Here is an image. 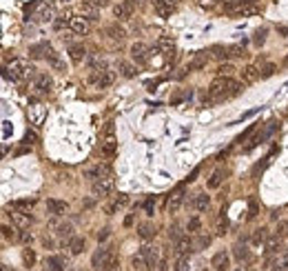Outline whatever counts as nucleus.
Masks as SVG:
<instances>
[{
  "mask_svg": "<svg viewBox=\"0 0 288 271\" xmlns=\"http://www.w3.org/2000/svg\"><path fill=\"white\" fill-rule=\"evenodd\" d=\"M242 89H244V85L235 83L233 78L217 76L211 83V87H208V102H220V100H224V98H233V96H237Z\"/></svg>",
  "mask_w": 288,
  "mask_h": 271,
  "instance_id": "nucleus-1",
  "label": "nucleus"
},
{
  "mask_svg": "<svg viewBox=\"0 0 288 271\" xmlns=\"http://www.w3.org/2000/svg\"><path fill=\"white\" fill-rule=\"evenodd\" d=\"M34 65L29 63V60H22V58H14L5 69V76L11 78V80H29V78H36L34 76Z\"/></svg>",
  "mask_w": 288,
  "mask_h": 271,
  "instance_id": "nucleus-2",
  "label": "nucleus"
},
{
  "mask_svg": "<svg viewBox=\"0 0 288 271\" xmlns=\"http://www.w3.org/2000/svg\"><path fill=\"white\" fill-rule=\"evenodd\" d=\"M115 265H120V260H118V256L106 247H100L91 256V267L96 271H109L111 267H115Z\"/></svg>",
  "mask_w": 288,
  "mask_h": 271,
  "instance_id": "nucleus-3",
  "label": "nucleus"
},
{
  "mask_svg": "<svg viewBox=\"0 0 288 271\" xmlns=\"http://www.w3.org/2000/svg\"><path fill=\"white\" fill-rule=\"evenodd\" d=\"M100 151H102V156H104V158H113V156L118 154V140H115L113 122H106V127H104V140H102Z\"/></svg>",
  "mask_w": 288,
  "mask_h": 271,
  "instance_id": "nucleus-4",
  "label": "nucleus"
},
{
  "mask_svg": "<svg viewBox=\"0 0 288 271\" xmlns=\"http://www.w3.org/2000/svg\"><path fill=\"white\" fill-rule=\"evenodd\" d=\"M91 191L96 198H109L113 191V176H104V178H98L96 182H91Z\"/></svg>",
  "mask_w": 288,
  "mask_h": 271,
  "instance_id": "nucleus-5",
  "label": "nucleus"
},
{
  "mask_svg": "<svg viewBox=\"0 0 288 271\" xmlns=\"http://www.w3.org/2000/svg\"><path fill=\"white\" fill-rule=\"evenodd\" d=\"M151 47L149 45H144V43H133L131 45V58H133L135 65H146L151 58Z\"/></svg>",
  "mask_w": 288,
  "mask_h": 271,
  "instance_id": "nucleus-6",
  "label": "nucleus"
},
{
  "mask_svg": "<svg viewBox=\"0 0 288 271\" xmlns=\"http://www.w3.org/2000/svg\"><path fill=\"white\" fill-rule=\"evenodd\" d=\"M69 29L73 31L76 36H86L89 31H91V20L84 18V16H73L71 23H69Z\"/></svg>",
  "mask_w": 288,
  "mask_h": 271,
  "instance_id": "nucleus-7",
  "label": "nucleus"
},
{
  "mask_svg": "<svg viewBox=\"0 0 288 271\" xmlns=\"http://www.w3.org/2000/svg\"><path fill=\"white\" fill-rule=\"evenodd\" d=\"M53 89V80L49 73H38V76L34 78V91L40 93V96H47V93H51Z\"/></svg>",
  "mask_w": 288,
  "mask_h": 271,
  "instance_id": "nucleus-8",
  "label": "nucleus"
},
{
  "mask_svg": "<svg viewBox=\"0 0 288 271\" xmlns=\"http://www.w3.org/2000/svg\"><path fill=\"white\" fill-rule=\"evenodd\" d=\"M91 83L96 85L98 89L111 87V85L115 83V71H111V69H104V71H100V73H91Z\"/></svg>",
  "mask_w": 288,
  "mask_h": 271,
  "instance_id": "nucleus-9",
  "label": "nucleus"
},
{
  "mask_svg": "<svg viewBox=\"0 0 288 271\" xmlns=\"http://www.w3.org/2000/svg\"><path fill=\"white\" fill-rule=\"evenodd\" d=\"M27 116H29V122H31V125H34V127H40V125L44 122V118H47V107L40 105V102H36V105L29 107Z\"/></svg>",
  "mask_w": 288,
  "mask_h": 271,
  "instance_id": "nucleus-10",
  "label": "nucleus"
},
{
  "mask_svg": "<svg viewBox=\"0 0 288 271\" xmlns=\"http://www.w3.org/2000/svg\"><path fill=\"white\" fill-rule=\"evenodd\" d=\"M140 251H142V256L146 258V265H149V271H153L155 267L160 265V249L158 247H153V245H144L142 249H140Z\"/></svg>",
  "mask_w": 288,
  "mask_h": 271,
  "instance_id": "nucleus-11",
  "label": "nucleus"
},
{
  "mask_svg": "<svg viewBox=\"0 0 288 271\" xmlns=\"http://www.w3.org/2000/svg\"><path fill=\"white\" fill-rule=\"evenodd\" d=\"M155 49L162 53L164 58H171L173 51H175V40H173L171 36H160V38L155 40Z\"/></svg>",
  "mask_w": 288,
  "mask_h": 271,
  "instance_id": "nucleus-12",
  "label": "nucleus"
},
{
  "mask_svg": "<svg viewBox=\"0 0 288 271\" xmlns=\"http://www.w3.org/2000/svg\"><path fill=\"white\" fill-rule=\"evenodd\" d=\"M211 267H213V271H228L230 269V256H228V251H217L215 256L211 258Z\"/></svg>",
  "mask_w": 288,
  "mask_h": 271,
  "instance_id": "nucleus-13",
  "label": "nucleus"
},
{
  "mask_svg": "<svg viewBox=\"0 0 288 271\" xmlns=\"http://www.w3.org/2000/svg\"><path fill=\"white\" fill-rule=\"evenodd\" d=\"M184 198H186V194H184V189H182V187H180L178 191H173V194H171V200H168V204H166L168 213H178L180 209H182V204H184Z\"/></svg>",
  "mask_w": 288,
  "mask_h": 271,
  "instance_id": "nucleus-14",
  "label": "nucleus"
},
{
  "mask_svg": "<svg viewBox=\"0 0 288 271\" xmlns=\"http://www.w3.org/2000/svg\"><path fill=\"white\" fill-rule=\"evenodd\" d=\"M193 249V242H191V238L188 236H182V238H178L175 240V245H173V253L178 258H182V256H188V251Z\"/></svg>",
  "mask_w": 288,
  "mask_h": 271,
  "instance_id": "nucleus-15",
  "label": "nucleus"
},
{
  "mask_svg": "<svg viewBox=\"0 0 288 271\" xmlns=\"http://www.w3.org/2000/svg\"><path fill=\"white\" fill-rule=\"evenodd\" d=\"M9 216H11V223H14L18 229H27L29 225L34 223V218H31L29 213H24V211H16V209H11Z\"/></svg>",
  "mask_w": 288,
  "mask_h": 271,
  "instance_id": "nucleus-16",
  "label": "nucleus"
},
{
  "mask_svg": "<svg viewBox=\"0 0 288 271\" xmlns=\"http://www.w3.org/2000/svg\"><path fill=\"white\" fill-rule=\"evenodd\" d=\"M175 0H153V7L155 11H158V16H162V18H168L171 16V11L175 9Z\"/></svg>",
  "mask_w": 288,
  "mask_h": 271,
  "instance_id": "nucleus-17",
  "label": "nucleus"
},
{
  "mask_svg": "<svg viewBox=\"0 0 288 271\" xmlns=\"http://www.w3.org/2000/svg\"><path fill=\"white\" fill-rule=\"evenodd\" d=\"M208 204H211V196H206L204 191H200V194H195L191 198V209L193 211H206Z\"/></svg>",
  "mask_w": 288,
  "mask_h": 271,
  "instance_id": "nucleus-18",
  "label": "nucleus"
},
{
  "mask_svg": "<svg viewBox=\"0 0 288 271\" xmlns=\"http://www.w3.org/2000/svg\"><path fill=\"white\" fill-rule=\"evenodd\" d=\"M131 11H133V5H131V2H126V0L115 2V5H113V16L118 20H126L131 16Z\"/></svg>",
  "mask_w": 288,
  "mask_h": 271,
  "instance_id": "nucleus-19",
  "label": "nucleus"
},
{
  "mask_svg": "<svg viewBox=\"0 0 288 271\" xmlns=\"http://www.w3.org/2000/svg\"><path fill=\"white\" fill-rule=\"evenodd\" d=\"M208 63V51H197L195 56H193V60L188 63V71H200V69H204Z\"/></svg>",
  "mask_w": 288,
  "mask_h": 271,
  "instance_id": "nucleus-20",
  "label": "nucleus"
},
{
  "mask_svg": "<svg viewBox=\"0 0 288 271\" xmlns=\"http://www.w3.org/2000/svg\"><path fill=\"white\" fill-rule=\"evenodd\" d=\"M47 267L51 271H67V267H69V260L64 256H49L47 258Z\"/></svg>",
  "mask_w": 288,
  "mask_h": 271,
  "instance_id": "nucleus-21",
  "label": "nucleus"
},
{
  "mask_svg": "<svg viewBox=\"0 0 288 271\" xmlns=\"http://www.w3.org/2000/svg\"><path fill=\"white\" fill-rule=\"evenodd\" d=\"M80 14L84 16V18H89V20H98V16H100V7H96L91 0H84V2L80 5Z\"/></svg>",
  "mask_w": 288,
  "mask_h": 271,
  "instance_id": "nucleus-22",
  "label": "nucleus"
},
{
  "mask_svg": "<svg viewBox=\"0 0 288 271\" xmlns=\"http://www.w3.org/2000/svg\"><path fill=\"white\" fill-rule=\"evenodd\" d=\"M67 249H69V253H71V256L82 253V251H84V238H82V236L69 238V240H67Z\"/></svg>",
  "mask_w": 288,
  "mask_h": 271,
  "instance_id": "nucleus-23",
  "label": "nucleus"
},
{
  "mask_svg": "<svg viewBox=\"0 0 288 271\" xmlns=\"http://www.w3.org/2000/svg\"><path fill=\"white\" fill-rule=\"evenodd\" d=\"M47 209L53 213V216H62L64 211L69 209V204L64 200H56V198H49L47 200Z\"/></svg>",
  "mask_w": 288,
  "mask_h": 271,
  "instance_id": "nucleus-24",
  "label": "nucleus"
},
{
  "mask_svg": "<svg viewBox=\"0 0 288 271\" xmlns=\"http://www.w3.org/2000/svg\"><path fill=\"white\" fill-rule=\"evenodd\" d=\"M69 56H71L73 63H82V60L86 58V49L82 47V45H71V47H69Z\"/></svg>",
  "mask_w": 288,
  "mask_h": 271,
  "instance_id": "nucleus-25",
  "label": "nucleus"
},
{
  "mask_svg": "<svg viewBox=\"0 0 288 271\" xmlns=\"http://www.w3.org/2000/svg\"><path fill=\"white\" fill-rule=\"evenodd\" d=\"M257 78H259V69L257 67L248 65V67L242 69V80H244V83H255Z\"/></svg>",
  "mask_w": 288,
  "mask_h": 271,
  "instance_id": "nucleus-26",
  "label": "nucleus"
},
{
  "mask_svg": "<svg viewBox=\"0 0 288 271\" xmlns=\"http://www.w3.org/2000/svg\"><path fill=\"white\" fill-rule=\"evenodd\" d=\"M222 182H224V169H215L211 174V178H208V189H220Z\"/></svg>",
  "mask_w": 288,
  "mask_h": 271,
  "instance_id": "nucleus-27",
  "label": "nucleus"
},
{
  "mask_svg": "<svg viewBox=\"0 0 288 271\" xmlns=\"http://www.w3.org/2000/svg\"><path fill=\"white\" fill-rule=\"evenodd\" d=\"M233 256L240 262H250V251L246 245H235V247H233Z\"/></svg>",
  "mask_w": 288,
  "mask_h": 271,
  "instance_id": "nucleus-28",
  "label": "nucleus"
},
{
  "mask_svg": "<svg viewBox=\"0 0 288 271\" xmlns=\"http://www.w3.org/2000/svg\"><path fill=\"white\" fill-rule=\"evenodd\" d=\"M131 265H133V271H149V265H146V258L142 256V251H138L131 258Z\"/></svg>",
  "mask_w": 288,
  "mask_h": 271,
  "instance_id": "nucleus-29",
  "label": "nucleus"
},
{
  "mask_svg": "<svg viewBox=\"0 0 288 271\" xmlns=\"http://www.w3.org/2000/svg\"><path fill=\"white\" fill-rule=\"evenodd\" d=\"M106 36H109L111 40H124L126 31L122 29V27H118V24H111V27H106Z\"/></svg>",
  "mask_w": 288,
  "mask_h": 271,
  "instance_id": "nucleus-30",
  "label": "nucleus"
},
{
  "mask_svg": "<svg viewBox=\"0 0 288 271\" xmlns=\"http://www.w3.org/2000/svg\"><path fill=\"white\" fill-rule=\"evenodd\" d=\"M34 204H36V200H14V203H11V209H16V211H24V213H29Z\"/></svg>",
  "mask_w": 288,
  "mask_h": 271,
  "instance_id": "nucleus-31",
  "label": "nucleus"
},
{
  "mask_svg": "<svg viewBox=\"0 0 288 271\" xmlns=\"http://www.w3.org/2000/svg\"><path fill=\"white\" fill-rule=\"evenodd\" d=\"M266 238H268L266 229H257V231L250 236V245H253V247H262V245L266 242Z\"/></svg>",
  "mask_w": 288,
  "mask_h": 271,
  "instance_id": "nucleus-32",
  "label": "nucleus"
},
{
  "mask_svg": "<svg viewBox=\"0 0 288 271\" xmlns=\"http://www.w3.org/2000/svg\"><path fill=\"white\" fill-rule=\"evenodd\" d=\"M56 236H58V238H62V240H64V238L69 240V238H73V227H71L69 223L58 225V227H56Z\"/></svg>",
  "mask_w": 288,
  "mask_h": 271,
  "instance_id": "nucleus-33",
  "label": "nucleus"
},
{
  "mask_svg": "<svg viewBox=\"0 0 288 271\" xmlns=\"http://www.w3.org/2000/svg\"><path fill=\"white\" fill-rule=\"evenodd\" d=\"M126 203H129V198H126L124 194H120V196H118V198L113 200V203L109 204V207H106V213H113V211H118V209H120V207H124Z\"/></svg>",
  "mask_w": 288,
  "mask_h": 271,
  "instance_id": "nucleus-34",
  "label": "nucleus"
},
{
  "mask_svg": "<svg viewBox=\"0 0 288 271\" xmlns=\"http://www.w3.org/2000/svg\"><path fill=\"white\" fill-rule=\"evenodd\" d=\"M275 271H288V251H282L275 258Z\"/></svg>",
  "mask_w": 288,
  "mask_h": 271,
  "instance_id": "nucleus-35",
  "label": "nucleus"
},
{
  "mask_svg": "<svg viewBox=\"0 0 288 271\" xmlns=\"http://www.w3.org/2000/svg\"><path fill=\"white\" fill-rule=\"evenodd\" d=\"M279 245H282V240H279L277 236H273V238H268V240H266V253H268V256H273V253H277V249H279Z\"/></svg>",
  "mask_w": 288,
  "mask_h": 271,
  "instance_id": "nucleus-36",
  "label": "nucleus"
},
{
  "mask_svg": "<svg viewBox=\"0 0 288 271\" xmlns=\"http://www.w3.org/2000/svg\"><path fill=\"white\" fill-rule=\"evenodd\" d=\"M22 262H24V267L36 265V253H34V249H29V245L22 249Z\"/></svg>",
  "mask_w": 288,
  "mask_h": 271,
  "instance_id": "nucleus-37",
  "label": "nucleus"
},
{
  "mask_svg": "<svg viewBox=\"0 0 288 271\" xmlns=\"http://www.w3.org/2000/svg\"><path fill=\"white\" fill-rule=\"evenodd\" d=\"M138 236L142 238V240H151V238L155 236V229L151 227V225H140V229H138Z\"/></svg>",
  "mask_w": 288,
  "mask_h": 271,
  "instance_id": "nucleus-38",
  "label": "nucleus"
},
{
  "mask_svg": "<svg viewBox=\"0 0 288 271\" xmlns=\"http://www.w3.org/2000/svg\"><path fill=\"white\" fill-rule=\"evenodd\" d=\"M233 73H235V67L230 63H224L217 67V76H222V78H233Z\"/></svg>",
  "mask_w": 288,
  "mask_h": 271,
  "instance_id": "nucleus-39",
  "label": "nucleus"
},
{
  "mask_svg": "<svg viewBox=\"0 0 288 271\" xmlns=\"http://www.w3.org/2000/svg\"><path fill=\"white\" fill-rule=\"evenodd\" d=\"M200 227H202L200 218H197V216H191V218H188V225H186V231L188 233H200Z\"/></svg>",
  "mask_w": 288,
  "mask_h": 271,
  "instance_id": "nucleus-40",
  "label": "nucleus"
},
{
  "mask_svg": "<svg viewBox=\"0 0 288 271\" xmlns=\"http://www.w3.org/2000/svg\"><path fill=\"white\" fill-rule=\"evenodd\" d=\"M120 71H122V76H124V78H133L135 73H138L131 63H120Z\"/></svg>",
  "mask_w": 288,
  "mask_h": 271,
  "instance_id": "nucleus-41",
  "label": "nucleus"
},
{
  "mask_svg": "<svg viewBox=\"0 0 288 271\" xmlns=\"http://www.w3.org/2000/svg\"><path fill=\"white\" fill-rule=\"evenodd\" d=\"M168 238H171L173 242L178 240V238H182V227H180V223H173L171 229H168Z\"/></svg>",
  "mask_w": 288,
  "mask_h": 271,
  "instance_id": "nucleus-42",
  "label": "nucleus"
},
{
  "mask_svg": "<svg viewBox=\"0 0 288 271\" xmlns=\"http://www.w3.org/2000/svg\"><path fill=\"white\" fill-rule=\"evenodd\" d=\"M144 213H146V216H153L155 213V196L144 200Z\"/></svg>",
  "mask_w": 288,
  "mask_h": 271,
  "instance_id": "nucleus-43",
  "label": "nucleus"
},
{
  "mask_svg": "<svg viewBox=\"0 0 288 271\" xmlns=\"http://www.w3.org/2000/svg\"><path fill=\"white\" fill-rule=\"evenodd\" d=\"M40 20H42V23L53 20V9L51 7H42V9H40Z\"/></svg>",
  "mask_w": 288,
  "mask_h": 271,
  "instance_id": "nucleus-44",
  "label": "nucleus"
},
{
  "mask_svg": "<svg viewBox=\"0 0 288 271\" xmlns=\"http://www.w3.org/2000/svg\"><path fill=\"white\" fill-rule=\"evenodd\" d=\"M18 238H20V242H22V245H31V242H34V233H31V231H20Z\"/></svg>",
  "mask_w": 288,
  "mask_h": 271,
  "instance_id": "nucleus-45",
  "label": "nucleus"
},
{
  "mask_svg": "<svg viewBox=\"0 0 288 271\" xmlns=\"http://www.w3.org/2000/svg\"><path fill=\"white\" fill-rule=\"evenodd\" d=\"M222 2H224L226 9H240L244 5V0H222Z\"/></svg>",
  "mask_w": 288,
  "mask_h": 271,
  "instance_id": "nucleus-46",
  "label": "nucleus"
},
{
  "mask_svg": "<svg viewBox=\"0 0 288 271\" xmlns=\"http://www.w3.org/2000/svg\"><path fill=\"white\" fill-rule=\"evenodd\" d=\"M36 142H38L36 131H27V134H24V145H36Z\"/></svg>",
  "mask_w": 288,
  "mask_h": 271,
  "instance_id": "nucleus-47",
  "label": "nucleus"
},
{
  "mask_svg": "<svg viewBox=\"0 0 288 271\" xmlns=\"http://www.w3.org/2000/svg\"><path fill=\"white\" fill-rule=\"evenodd\" d=\"M208 245H211V236H200V240H197L195 247L197 249H204V247H208Z\"/></svg>",
  "mask_w": 288,
  "mask_h": 271,
  "instance_id": "nucleus-48",
  "label": "nucleus"
},
{
  "mask_svg": "<svg viewBox=\"0 0 288 271\" xmlns=\"http://www.w3.org/2000/svg\"><path fill=\"white\" fill-rule=\"evenodd\" d=\"M2 236H5L7 240H9V238H11V240H16V238H18V236H16V231H14V229H11V227H7V225L2 227Z\"/></svg>",
  "mask_w": 288,
  "mask_h": 271,
  "instance_id": "nucleus-49",
  "label": "nucleus"
},
{
  "mask_svg": "<svg viewBox=\"0 0 288 271\" xmlns=\"http://www.w3.org/2000/svg\"><path fill=\"white\" fill-rule=\"evenodd\" d=\"M230 56H244V47H228Z\"/></svg>",
  "mask_w": 288,
  "mask_h": 271,
  "instance_id": "nucleus-50",
  "label": "nucleus"
},
{
  "mask_svg": "<svg viewBox=\"0 0 288 271\" xmlns=\"http://www.w3.org/2000/svg\"><path fill=\"white\" fill-rule=\"evenodd\" d=\"M273 71H275L273 65H266V67H264V73H262V78H270V76H273Z\"/></svg>",
  "mask_w": 288,
  "mask_h": 271,
  "instance_id": "nucleus-51",
  "label": "nucleus"
},
{
  "mask_svg": "<svg viewBox=\"0 0 288 271\" xmlns=\"http://www.w3.org/2000/svg\"><path fill=\"white\" fill-rule=\"evenodd\" d=\"M106 238H109V229H102V231L100 233H98V240H106Z\"/></svg>",
  "mask_w": 288,
  "mask_h": 271,
  "instance_id": "nucleus-52",
  "label": "nucleus"
},
{
  "mask_svg": "<svg viewBox=\"0 0 288 271\" xmlns=\"http://www.w3.org/2000/svg\"><path fill=\"white\" fill-rule=\"evenodd\" d=\"M264 34H266V31H262V34L257 31V36H255V43H257V45H262V43H264Z\"/></svg>",
  "mask_w": 288,
  "mask_h": 271,
  "instance_id": "nucleus-53",
  "label": "nucleus"
},
{
  "mask_svg": "<svg viewBox=\"0 0 288 271\" xmlns=\"http://www.w3.org/2000/svg\"><path fill=\"white\" fill-rule=\"evenodd\" d=\"M131 225H133V213H129L124 218V227H131Z\"/></svg>",
  "mask_w": 288,
  "mask_h": 271,
  "instance_id": "nucleus-54",
  "label": "nucleus"
},
{
  "mask_svg": "<svg viewBox=\"0 0 288 271\" xmlns=\"http://www.w3.org/2000/svg\"><path fill=\"white\" fill-rule=\"evenodd\" d=\"M42 242H44V247H53V240H51V238L44 236V238H42Z\"/></svg>",
  "mask_w": 288,
  "mask_h": 271,
  "instance_id": "nucleus-55",
  "label": "nucleus"
},
{
  "mask_svg": "<svg viewBox=\"0 0 288 271\" xmlns=\"http://www.w3.org/2000/svg\"><path fill=\"white\" fill-rule=\"evenodd\" d=\"M126 2H131L133 7H138V5H140V0H126Z\"/></svg>",
  "mask_w": 288,
  "mask_h": 271,
  "instance_id": "nucleus-56",
  "label": "nucleus"
},
{
  "mask_svg": "<svg viewBox=\"0 0 288 271\" xmlns=\"http://www.w3.org/2000/svg\"><path fill=\"white\" fill-rule=\"evenodd\" d=\"M109 271H120V265H115V267H111Z\"/></svg>",
  "mask_w": 288,
  "mask_h": 271,
  "instance_id": "nucleus-57",
  "label": "nucleus"
},
{
  "mask_svg": "<svg viewBox=\"0 0 288 271\" xmlns=\"http://www.w3.org/2000/svg\"><path fill=\"white\" fill-rule=\"evenodd\" d=\"M2 271H9V265H5V262H2Z\"/></svg>",
  "mask_w": 288,
  "mask_h": 271,
  "instance_id": "nucleus-58",
  "label": "nucleus"
},
{
  "mask_svg": "<svg viewBox=\"0 0 288 271\" xmlns=\"http://www.w3.org/2000/svg\"><path fill=\"white\" fill-rule=\"evenodd\" d=\"M284 65H286V67H288V56H286V60H284Z\"/></svg>",
  "mask_w": 288,
  "mask_h": 271,
  "instance_id": "nucleus-59",
  "label": "nucleus"
},
{
  "mask_svg": "<svg viewBox=\"0 0 288 271\" xmlns=\"http://www.w3.org/2000/svg\"><path fill=\"white\" fill-rule=\"evenodd\" d=\"M235 271H244V269H242V267H237V269H235Z\"/></svg>",
  "mask_w": 288,
  "mask_h": 271,
  "instance_id": "nucleus-60",
  "label": "nucleus"
},
{
  "mask_svg": "<svg viewBox=\"0 0 288 271\" xmlns=\"http://www.w3.org/2000/svg\"><path fill=\"white\" fill-rule=\"evenodd\" d=\"M200 271H206V269H200Z\"/></svg>",
  "mask_w": 288,
  "mask_h": 271,
  "instance_id": "nucleus-61",
  "label": "nucleus"
}]
</instances>
